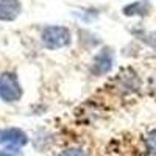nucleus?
<instances>
[{"instance_id": "f257e3e1", "label": "nucleus", "mask_w": 156, "mask_h": 156, "mask_svg": "<svg viewBox=\"0 0 156 156\" xmlns=\"http://www.w3.org/2000/svg\"><path fill=\"white\" fill-rule=\"evenodd\" d=\"M42 42L50 50L61 48L70 42V31L66 27H47L42 31Z\"/></svg>"}, {"instance_id": "f03ea898", "label": "nucleus", "mask_w": 156, "mask_h": 156, "mask_svg": "<svg viewBox=\"0 0 156 156\" xmlns=\"http://www.w3.org/2000/svg\"><path fill=\"white\" fill-rule=\"evenodd\" d=\"M22 97V87L16 73L5 72L0 75V98L5 101H16Z\"/></svg>"}, {"instance_id": "7ed1b4c3", "label": "nucleus", "mask_w": 156, "mask_h": 156, "mask_svg": "<svg viewBox=\"0 0 156 156\" xmlns=\"http://www.w3.org/2000/svg\"><path fill=\"white\" fill-rule=\"evenodd\" d=\"M111 67H112V51H111V48H103L94 59L92 73L103 75V73L109 72Z\"/></svg>"}, {"instance_id": "20e7f679", "label": "nucleus", "mask_w": 156, "mask_h": 156, "mask_svg": "<svg viewBox=\"0 0 156 156\" xmlns=\"http://www.w3.org/2000/svg\"><path fill=\"white\" fill-rule=\"evenodd\" d=\"M2 142L9 144V145L20 147V145L27 144V134H25L22 129H19V128L3 129V131H0V144H2Z\"/></svg>"}, {"instance_id": "39448f33", "label": "nucleus", "mask_w": 156, "mask_h": 156, "mask_svg": "<svg viewBox=\"0 0 156 156\" xmlns=\"http://www.w3.org/2000/svg\"><path fill=\"white\" fill-rule=\"evenodd\" d=\"M22 11L19 0H0V20H14Z\"/></svg>"}, {"instance_id": "423d86ee", "label": "nucleus", "mask_w": 156, "mask_h": 156, "mask_svg": "<svg viewBox=\"0 0 156 156\" xmlns=\"http://www.w3.org/2000/svg\"><path fill=\"white\" fill-rule=\"evenodd\" d=\"M148 9H150L148 3H145V2H134L131 5H128L123 9V12H125V16H145V14H148Z\"/></svg>"}, {"instance_id": "0eeeda50", "label": "nucleus", "mask_w": 156, "mask_h": 156, "mask_svg": "<svg viewBox=\"0 0 156 156\" xmlns=\"http://www.w3.org/2000/svg\"><path fill=\"white\" fill-rule=\"evenodd\" d=\"M139 36H140V39H142V41H144L147 45H150V47H153V48L156 50V31H151V33H140Z\"/></svg>"}, {"instance_id": "6e6552de", "label": "nucleus", "mask_w": 156, "mask_h": 156, "mask_svg": "<svg viewBox=\"0 0 156 156\" xmlns=\"http://www.w3.org/2000/svg\"><path fill=\"white\" fill-rule=\"evenodd\" d=\"M59 156H87L84 150L81 148H67L59 153Z\"/></svg>"}, {"instance_id": "1a4fd4ad", "label": "nucleus", "mask_w": 156, "mask_h": 156, "mask_svg": "<svg viewBox=\"0 0 156 156\" xmlns=\"http://www.w3.org/2000/svg\"><path fill=\"white\" fill-rule=\"evenodd\" d=\"M148 147H150L151 153L156 154V129H153V131L148 134Z\"/></svg>"}, {"instance_id": "9d476101", "label": "nucleus", "mask_w": 156, "mask_h": 156, "mask_svg": "<svg viewBox=\"0 0 156 156\" xmlns=\"http://www.w3.org/2000/svg\"><path fill=\"white\" fill-rule=\"evenodd\" d=\"M0 156H9L8 153H5V151H0Z\"/></svg>"}]
</instances>
